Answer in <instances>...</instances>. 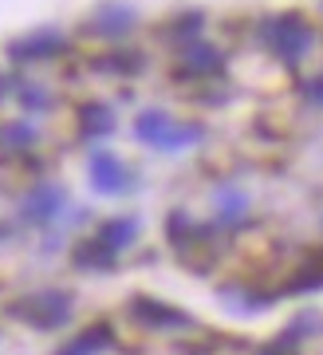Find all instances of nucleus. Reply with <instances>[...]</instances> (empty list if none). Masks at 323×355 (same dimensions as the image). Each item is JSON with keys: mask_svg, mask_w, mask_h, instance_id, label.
<instances>
[{"mask_svg": "<svg viewBox=\"0 0 323 355\" xmlns=\"http://www.w3.org/2000/svg\"><path fill=\"white\" fill-rule=\"evenodd\" d=\"M304 95H308L315 107H323V76H315V79H308L304 83Z\"/></svg>", "mask_w": 323, "mask_h": 355, "instance_id": "nucleus-15", "label": "nucleus"}, {"mask_svg": "<svg viewBox=\"0 0 323 355\" xmlns=\"http://www.w3.org/2000/svg\"><path fill=\"white\" fill-rule=\"evenodd\" d=\"M134 135L158 150H182V146H193L201 142V130L198 127H186V123H174L166 111H146L138 114V127Z\"/></svg>", "mask_w": 323, "mask_h": 355, "instance_id": "nucleus-2", "label": "nucleus"}, {"mask_svg": "<svg viewBox=\"0 0 323 355\" xmlns=\"http://www.w3.org/2000/svg\"><path fill=\"white\" fill-rule=\"evenodd\" d=\"M311 288H323V265L308 268V272H299L296 284H292L288 292H311Z\"/></svg>", "mask_w": 323, "mask_h": 355, "instance_id": "nucleus-13", "label": "nucleus"}, {"mask_svg": "<svg viewBox=\"0 0 323 355\" xmlns=\"http://www.w3.org/2000/svg\"><path fill=\"white\" fill-rule=\"evenodd\" d=\"M91 182H95L99 193H126L134 178H130V170H126L114 154L99 150V154H91Z\"/></svg>", "mask_w": 323, "mask_h": 355, "instance_id": "nucleus-4", "label": "nucleus"}, {"mask_svg": "<svg viewBox=\"0 0 323 355\" xmlns=\"http://www.w3.org/2000/svg\"><path fill=\"white\" fill-rule=\"evenodd\" d=\"M55 51H63V36H55V32H36V36L12 44V55H20V60H44Z\"/></svg>", "mask_w": 323, "mask_h": 355, "instance_id": "nucleus-7", "label": "nucleus"}, {"mask_svg": "<svg viewBox=\"0 0 323 355\" xmlns=\"http://www.w3.org/2000/svg\"><path fill=\"white\" fill-rule=\"evenodd\" d=\"M264 40H268V48H272L280 60L296 64L299 55L308 51L311 32L299 16H276V20H268V28H264Z\"/></svg>", "mask_w": 323, "mask_h": 355, "instance_id": "nucleus-3", "label": "nucleus"}, {"mask_svg": "<svg viewBox=\"0 0 323 355\" xmlns=\"http://www.w3.org/2000/svg\"><path fill=\"white\" fill-rule=\"evenodd\" d=\"M186 71H221V55H217L213 48H198L193 55H189Z\"/></svg>", "mask_w": 323, "mask_h": 355, "instance_id": "nucleus-11", "label": "nucleus"}, {"mask_svg": "<svg viewBox=\"0 0 323 355\" xmlns=\"http://www.w3.org/2000/svg\"><path fill=\"white\" fill-rule=\"evenodd\" d=\"M79 119H83V135H107V130L114 127V114L107 111V107H99V103H95V107H83Z\"/></svg>", "mask_w": 323, "mask_h": 355, "instance_id": "nucleus-10", "label": "nucleus"}, {"mask_svg": "<svg viewBox=\"0 0 323 355\" xmlns=\"http://www.w3.org/2000/svg\"><path fill=\"white\" fill-rule=\"evenodd\" d=\"M217 202H221V221H236L241 209H245V198L233 193V190H221V193H217Z\"/></svg>", "mask_w": 323, "mask_h": 355, "instance_id": "nucleus-12", "label": "nucleus"}, {"mask_svg": "<svg viewBox=\"0 0 323 355\" xmlns=\"http://www.w3.org/2000/svg\"><path fill=\"white\" fill-rule=\"evenodd\" d=\"M134 316L154 328H189V316H182L177 308H166L158 300H134Z\"/></svg>", "mask_w": 323, "mask_h": 355, "instance_id": "nucleus-6", "label": "nucleus"}, {"mask_svg": "<svg viewBox=\"0 0 323 355\" xmlns=\"http://www.w3.org/2000/svg\"><path fill=\"white\" fill-rule=\"evenodd\" d=\"M0 139L12 142V146H24V142L36 139V130H32V127H8V130H0Z\"/></svg>", "mask_w": 323, "mask_h": 355, "instance_id": "nucleus-14", "label": "nucleus"}, {"mask_svg": "<svg viewBox=\"0 0 323 355\" xmlns=\"http://www.w3.org/2000/svg\"><path fill=\"white\" fill-rule=\"evenodd\" d=\"M134 237H138V221L134 217H114V221H107V225L99 229V245L103 249H111V253L126 249Z\"/></svg>", "mask_w": 323, "mask_h": 355, "instance_id": "nucleus-8", "label": "nucleus"}, {"mask_svg": "<svg viewBox=\"0 0 323 355\" xmlns=\"http://www.w3.org/2000/svg\"><path fill=\"white\" fill-rule=\"evenodd\" d=\"M12 316L32 324L40 331H51V328H63L71 320V296L67 292H32L24 300L12 304Z\"/></svg>", "mask_w": 323, "mask_h": 355, "instance_id": "nucleus-1", "label": "nucleus"}, {"mask_svg": "<svg viewBox=\"0 0 323 355\" xmlns=\"http://www.w3.org/2000/svg\"><path fill=\"white\" fill-rule=\"evenodd\" d=\"M60 205H63V190H55V186H40L36 193H28L24 217L32 221V225H44V221H51V217L60 214Z\"/></svg>", "mask_w": 323, "mask_h": 355, "instance_id": "nucleus-5", "label": "nucleus"}, {"mask_svg": "<svg viewBox=\"0 0 323 355\" xmlns=\"http://www.w3.org/2000/svg\"><path fill=\"white\" fill-rule=\"evenodd\" d=\"M264 355H299V347L292 340H276L272 347H264Z\"/></svg>", "mask_w": 323, "mask_h": 355, "instance_id": "nucleus-16", "label": "nucleus"}, {"mask_svg": "<svg viewBox=\"0 0 323 355\" xmlns=\"http://www.w3.org/2000/svg\"><path fill=\"white\" fill-rule=\"evenodd\" d=\"M107 343H111V328H107V324H95V328H87L79 340L67 343L60 355H95V352H103Z\"/></svg>", "mask_w": 323, "mask_h": 355, "instance_id": "nucleus-9", "label": "nucleus"}]
</instances>
